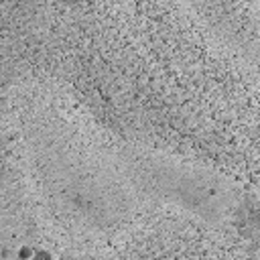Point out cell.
I'll return each mask as SVG.
<instances>
[{"label": "cell", "mask_w": 260, "mask_h": 260, "mask_svg": "<svg viewBox=\"0 0 260 260\" xmlns=\"http://www.w3.org/2000/svg\"><path fill=\"white\" fill-rule=\"evenodd\" d=\"M6 150L28 211L61 240H108L158 217L242 232L256 213L228 173L116 136L49 87L14 93Z\"/></svg>", "instance_id": "cell-1"}]
</instances>
